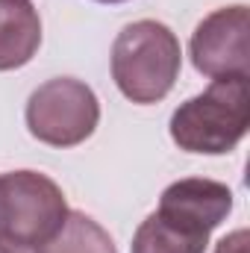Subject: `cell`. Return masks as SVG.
I'll list each match as a JSON object with an SVG mask.
<instances>
[{
	"mask_svg": "<svg viewBox=\"0 0 250 253\" xmlns=\"http://www.w3.org/2000/svg\"><path fill=\"white\" fill-rule=\"evenodd\" d=\"M42 44V21L30 0H0V71L27 65Z\"/></svg>",
	"mask_w": 250,
	"mask_h": 253,
	"instance_id": "cell-7",
	"label": "cell"
},
{
	"mask_svg": "<svg viewBox=\"0 0 250 253\" xmlns=\"http://www.w3.org/2000/svg\"><path fill=\"white\" fill-rule=\"evenodd\" d=\"M215 253H248V230H236L218 242Z\"/></svg>",
	"mask_w": 250,
	"mask_h": 253,
	"instance_id": "cell-10",
	"label": "cell"
},
{
	"mask_svg": "<svg viewBox=\"0 0 250 253\" xmlns=\"http://www.w3.org/2000/svg\"><path fill=\"white\" fill-rule=\"evenodd\" d=\"M230 209H233V191L224 183L203 180V177H191L168 186L159 203V212L180 218L206 233H212L230 215Z\"/></svg>",
	"mask_w": 250,
	"mask_h": 253,
	"instance_id": "cell-6",
	"label": "cell"
},
{
	"mask_svg": "<svg viewBox=\"0 0 250 253\" xmlns=\"http://www.w3.org/2000/svg\"><path fill=\"white\" fill-rule=\"evenodd\" d=\"M250 126L248 77L215 80L203 94L186 100L171 118V138L191 153H227Z\"/></svg>",
	"mask_w": 250,
	"mask_h": 253,
	"instance_id": "cell-1",
	"label": "cell"
},
{
	"mask_svg": "<svg viewBox=\"0 0 250 253\" xmlns=\"http://www.w3.org/2000/svg\"><path fill=\"white\" fill-rule=\"evenodd\" d=\"M180 74V42L159 21H135L112 44V77L132 103L162 100Z\"/></svg>",
	"mask_w": 250,
	"mask_h": 253,
	"instance_id": "cell-2",
	"label": "cell"
},
{
	"mask_svg": "<svg viewBox=\"0 0 250 253\" xmlns=\"http://www.w3.org/2000/svg\"><path fill=\"white\" fill-rule=\"evenodd\" d=\"M68 215L62 189L36 171L0 174V236L27 248L47 242Z\"/></svg>",
	"mask_w": 250,
	"mask_h": 253,
	"instance_id": "cell-3",
	"label": "cell"
},
{
	"mask_svg": "<svg viewBox=\"0 0 250 253\" xmlns=\"http://www.w3.org/2000/svg\"><path fill=\"white\" fill-rule=\"evenodd\" d=\"M100 121L94 91L71 77H59L33 91L27 103L30 132L50 147H74L85 141Z\"/></svg>",
	"mask_w": 250,
	"mask_h": 253,
	"instance_id": "cell-4",
	"label": "cell"
},
{
	"mask_svg": "<svg viewBox=\"0 0 250 253\" xmlns=\"http://www.w3.org/2000/svg\"><path fill=\"white\" fill-rule=\"evenodd\" d=\"M39 253H118L109 233L83 212H68L59 230L39 245Z\"/></svg>",
	"mask_w": 250,
	"mask_h": 253,
	"instance_id": "cell-9",
	"label": "cell"
},
{
	"mask_svg": "<svg viewBox=\"0 0 250 253\" xmlns=\"http://www.w3.org/2000/svg\"><path fill=\"white\" fill-rule=\"evenodd\" d=\"M100 3H124V0H100Z\"/></svg>",
	"mask_w": 250,
	"mask_h": 253,
	"instance_id": "cell-12",
	"label": "cell"
},
{
	"mask_svg": "<svg viewBox=\"0 0 250 253\" xmlns=\"http://www.w3.org/2000/svg\"><path fill=\"white\" fill-rule=\"evenodd\" d=\"M206 245H209L206 230H197L165 212H153L138 227L132 239V253H203Z\"/></svg>",
	"mask_w": 250,
	"mask_h": 253,
	"instance_id": "cell-8",
	"label": "cell"
},
{
	"mask_svg": "<svg viewBox=\"0 0 250 253\" xmlns=\"http://www.w3.org/2000/svg\"><path fill=\"white\" fill-rule=\"evenodd\" d=\"M248 6H227L203 18L191 36V62L212 80L248 77L250 68Z\"/></svg>",
	"mask_w": 250,
	"mask_h": 253,
	"instance_id": "cell-5",
	"label": "cell"
},
{
	"mask_svg": "<svg viewBox=\"0 0 250 253\" xmlns=\"http://www.w3.org/2000/svg\"><path fill=\"white\" fill-rule=\"evenodd\" d=\"M0 253H33L27 245H18V242H9L0 236Z\"/></svg>",
	"mask_w": 250,
	"mask_h": 253,
	"instance_id": "cell-11",
	"label": "cell"
}]
</instances>
